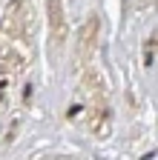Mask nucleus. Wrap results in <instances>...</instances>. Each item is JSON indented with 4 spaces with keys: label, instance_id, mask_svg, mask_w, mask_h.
Masks as SVG:
<instances>
[{
    "label": "nucleus",
    "instance_id": "1",
    "mask_svg": "<svg viewBox=\"0 0 158 160\" xmlns=\"http://www.w3.org/2000/svg\"><path fill=\"white\" fill-rule=\"evenodd\" d=\"M81 97H84V109H86V126L95 137H106L109 134V97H106V83L104 77L86 69L81 77Z\"/></svg>",
    "mask_w": 158,
    "mask_h": 160
},
{
    "label": "nucleus",
    "instance_id": "2",
    "mask_svg": "<svg viewBox=\"0 0 158 160\" xmlns=\"http://www.w3.org/2000/svg\"><path fill=\"white\" fill-rule=\"evenodd\" d=\"M3 29H9L12 37L23 40L35 32V12L29 0H12L6 6V20H3Z\"/></svg>",
    "mask_w": 158,
    "mask_h": 160
},
{
    "label": "nucleus",
    "instance_id": "3",
    "mask_svg": "<svg viewBox=\"0 0 158 160\" xmlns=\"http://www.w3.org/2000/svg\"><path fill=\"white\" fill-rule=\"evenodd\" d=\"M98 37H101V20H98V14H89L86 23L81 26V34H78V63H81L84 69L89 66V60L98 49Z\"/></svg>",
    "mask_w": 158,
    "mask_h": 160
},
{
    "label": "nucleus",
    "instance_id": "4",
    "mask_svg": "<svg viewBox=\"0 0 158 160\" xmlns=\"http://www.w3.org/2000/svg\"><path fill=\"white\" fill-rule=\"evenodd\" d=\"M46 14H49V37H52V46L61 49L66 43V34H69L63 0H46Z\"/></svg>",
    "mask_w": 158,
    "mask_h": 160
}]
</instances>
